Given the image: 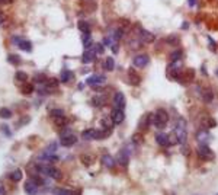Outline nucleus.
<instances>
[{"label":"nucleus","instance_id":"f257e3e1","mask_svg":"<svg viewBox=\"0 0 218 195\" xmlns=\"http://www.w3.org/2000/svg\"><path fill=\"white\" fill-rule=\"evenodd\" d=\"M36 172H39L44 176H48L51 179H55V181H61L63 179V173L58 168H54L50 163H42L39 166H36Z\"/></svg>","mask_w":218,"mask_h":195},{"label":"nucleus","instance_id":"f03ea898","mask_svg":"<svg viewBox=\"0 0 218 195\" xmlns=\"http://www.w3.org/2000/svg\"><path fill=\"white\" fill-rule=\"evenodd\" d=\"M177 138V143L185 146L186 144V140H188V131H186V121L183 118H179V121L176 122V127H175V131Z\"/></svg>","mask_w":218,"mask_h":195},{"label":"nucleus","instance_id":"7ed1b4c3","mask_svg":"<svg viewBox=\"0 0 218 195\" xmlns=\"http://www.w3.org/2000/svg\"><path fill=\"white\" fill-rule=\"evenodd\" d=\"M169 122V114L164 111V109H157L154 115H153V124L159 128V130H163Z\"/></svg>","mask_w":218,"mask_h":195},{"label":"nucleus","instance_id":"20e7f679","mask_svg":"<svg viewBox=\"0 0 218 195\" xmlns=\"http://www.w3.org/2000/svg\"><path fill=\"white\" fill-rule=\"evenodd\" d=\"M196 153H198V156L201 157L202 160H207V162L212 160V159H214V156H215V155H214V152H212V150H211L207 144H201V146L198 147Z\"/></svg>","mask_w":218,"mask_h":195},{"label":"nucleus","instance_id":"39448f33","mask_svg":"<svg viewBox=\"0 0 218 195\" xmlns=\"http://www.w3.org/2000/svg\"><path fill=\"white\" fill-rule=\"evenodd\" d=\"M86 83L89 86H92V88H99L103 83H106V76H103V74H93L90 77H87Z\"/></svg>","mask_w":218,"mask_h":195},{"label":"nucleus","instance_id":"423d86ee","mask_svg":"<svg viewBox=\"0 0 218 195\" xmlns=\"http://www.w3.org/2000/svg\"><path fill=\"white\" fill-rule=\"evenodd\" d=\"M148 63H150V58H148L147 54H138L132 58V64L137 69H144V67L148 66Z\"/></svg>","mask_w":218,"mask_h":195},{"label":"nucleus","instance_id":"0eeeda50","mask_svg":"<svg viewBox=\"0 0 218 195\" xmlns=\"http://www.w3.org/2000/svg\"><path fill=\"white\" fill-rule=\"evenodd\" d=\"M111 120L114 121L115 125H121L124 120H125V114H124V109H118L115 108L114 111H112V114H111Z\"/></svg>","mask_w":218,"mask_h":195},{"label":"nucleus","instance_id":"6e6552de","mask_svg":"<svg viewBox=\"0 0 218 195\" xmlns=\"http://www.w3.org/2000/svg\"><path fill=\"white\" fill-rule=\"evenodd\" d=\"M151 124H153V115L144 114L143 117H141L140 122H138V130L140 131H147Z\"/></svg>","mask_w":218,"mask_h":195},{"label":"nucleus","instance_id":"1a4fd4ad","mask_svg":"<svg viewBox=\"0 0 218 195\" xmlns=\"http://www.w3.org/2000/svg\"><path fill=\"white\" fill-rule=\"evenodd\" d=\"M211 140V134L208 133L207 128H202L196 133V141L199 143V144H208Z\"/></svg>","mask_w":218,"mask_h":195},{"label":"nucleus","instance_id":"9d476101","mask_svg":"<svg viewBox=\"0 0 218 195\" xmlns=\"http://www.w3.org/2000/svg\"><path fill=\"white\" fill-rule=\"evenodd\" d=\"M117 162L121 165V166H126L129 163V152L126 149H122L119 150L117 155Z\"/></svg>","mask_w":218,"mask_h":195},{"label":"nucleus","instance_id":"9b49d317","mask_svg":"<svg viewBox=\"0 0 218 195\" xmlns=\"http://www.w3.org/2000/svg\"><path fill=\"white\" fill-rule=\"evenodd\" d=\"M114 106L118 109H124L125 108V96L122 92H117L114 95Z\"/></svg>","mask_w":218,"mask_h":195},{"label":"nucleus","instance_id":"f8f14e48","mask_svg":"<svg viewBox=\"0 0 218 195\" xmlns=\"http://www.w3.org/2000/svg\"><path fill=\"white\" fill-rule=\"evenodd\" d=\"M38 159L44 163H52V162H57V160H58V157L55 156V153H51V152H47V150H45L44 153H41Z\"/></svg>","mask_w":218,"mask_h":195},{"label":"nucleus","instance_id":"ddd939ff","mask_svg":"<svg viewBox=\"0 0 218 195\" xmlns=\"http://www.w3.org/2000/svg\"><path fill=\"white\" fill-rule=\"evenodd\" d=\"M95 58H96V53L93 51V48H87L83 53L82 61H83L84 64H90V63H93V61H95Z\"/></svg>","mask_w":218,"mask_h":195},{"label":"nucleus","instance_id":"4468645a","mask_svg":"<svg viewBox=\"0 0 218 195\" xmlns=\"http://www.w3.org/2000/svg\"><path fill=\"white\" fill-rule=\"evenodd\" d=\"M23 189L28 195H36L38 194V185L35 184L34 181H26L25 185H23Z\"/></svg>","mask_w":218,"mask_h":195},{"label":"nucleus","instance_id":"2eb2a0df","mask_svg":"<svg viewBox=\"0 0 218 195\" xmlns=\"http://www.w3.org/2000/svg\"><path fill=\"white\" fill-rule=\"evenodd\" d=\"M156 141L157 144L161 147H170V143H169V136L164 134V133H156Z\"/></svg>","mask_w":218,"mask_h":195},{"label":"nucleus","instance_id":"dca6fc26","mask_svg":"<svg viewBox=\"0 0 218 195\" xmlns=\"http://www.w3.org/2000/svg\"><path fill=\"white\" fill-rule=\"evenodd\" d=\"M140 40L145 42V44H153L154 40H156V37H154V34L148 32V31H145V29H141L140 31Z\"/></svg>","mask_w":218,"mask_h":195},{"label":"nucleus","instance_id":"f3484780","mask_svg":"<svg viewBox=\"0 0 218 195\" xmlns=\"http://www.w3.org/2000/svg\"><path fill=\"white\" fill-rule=\"evenodd\" d=\"M101 160H102V165L105 168H108V169H114L115 163H117V160L114 159V156H111V155H103Z\"/></svg>","mask_w":218,"mask_h":195},{"label":"nucleus","instance_id":"a211bd4d","mask_svg":"<svg viewBox=\"0 0 218 195\" xmlns=\"http://www.w3.org/2000/svg\"><path fill=\"white\" fill-rule=\"evenodd\" d=\"M76 141H77V137H76L74 134H68L66 137H61V144L64 147H71L76 144Z\"/></svg>","mask_w":218,"mask_h":195},{"label":"nucleus","instance_id":"6ab92c4d","mask_svg":"<svg viewBox=\"0 0 218 195\" xmlns=\"http://www.w3.org/2000/svg\"><path fill=\"white\" fill-rule=\"evenodd\" d=\"M96 136H98V130H95V128H89L82 133V137L84 140H96Z\"/></svg>","mask_w":218,"mask_h":195},{"label":"nucleus","instance_id":"aec40b11","mask_svg":"<svg viewBox=\"0 0 218 195\" xmlns=\"http://www.w3.org/2000/svg\"><path fill=\"white\" fill-rule=\"evenodd\" d=\"M212 99H214V92H212L210 88L202 90V101H204V102L210 104V102H212Z\"/></svg>","mask_w":218,"mask_h":195},{"label":"nucleus","instance_id":"412c9836","mask_svg":"<svg viewBox=\"0 0 218 195\" xmlns=\"http://www.w3.org/2000/svg\"><path fill=\"white\" fill-rule=\"evenodd\" d=\"M17 47L20 50H23V51H26V53H31V50H32V44L29 42L28 40H19V42H17Z\"/></svg>","mask_w":218,"mask_h":195},{"label":"nucleus","instance_id":"4be33fe9","mask_svg":"<svg viewBox=\"0 0 218 195\" xmlns=\"http://www.w3.org/2000/svg\"><path fill=\"white\" fill-rule=\"evenodd\" d=\"M128 80H129V83H131V85H134V86H137V85L140 83V77L135 74V72L132 70V69H129V70H128Z\"/></svg>","mask_w":218,"mask_h":195},{"label":"nucleus","instance_id":"5701e85b","mask_svg":"<svg viewBox=\"0 0 218 195\" xmlns=\"http://www.w3.org/2000/svg\"><path fill=\"white\" fill-rule=\"evenodd\" d=\"M92 104L95 106H103L106 104V98L102 96V95H96V96L92 98Z\"/></svg>","mask_w":218,"mask_h":195},{"label":"nucleus","instance_id":"b1692460","mask_svg":"<svg viewBox=\"0 0 218 195\" xmlns=\"http://www.w3.org/2000/svg\"><path fill=\"white\" fill-rule=\"evenodd\" d=\"M77 28L83 34H90V25L87 24L86 21H79L77 22Z\"/></svg>","mask_w":218,"mask_h":195},{"label":"nucleus","instance_id":"393cba45","mask_svg":"<svg viewBox=\"0 0 218 195\" xmlns=\"http://www.w3.org/2000/svg\"><path fill=\"white\" fill-rule=\"evenodd\" d=\"M60 79H61L63 83H67V82H70L71 79H73V72H71V70H63Z\"/></svg>","mask_w":218,"mask_h":195},{"label":"nucleus","instance_id":"a878e982","mask_svg":"<svg viewBox=\"0 0 218 195\" xmlns=\"http://www.w3.org/2000/svg\"><path fill=\"white\" fill-rule=\"evenodd\" d=\"M82 44H83V47L86 50L89 48V47L92 45V35H90V34H83V37H82Z\"/></svg>","mask_w":218,"mask_h":195},{"label":"nucleus","instance_id":"bb28decb","mask_svg":"<svg viewBox=\"0 0 218 195\" xmlns=\"http://www.w3.org/2000/svg\"><path fill=\"white\" fill-rule=\"evenodd\" d=\"M101 125L103 130H111L112 128V125H114V121L111 120V118H102L101 120Z\"/></svg>","mask_w":218,"mask_h":195},{"label":"nucleus","instance_id":"cd10ccee","mask_svg":"<svg viewBox=\"0 0 218 195\" xmlns=\"http://www.w3.org/2000/svg\"><path fill=\"white\" fill-rule=\"evenodd\" d=\"M22 176H23V173H22L20 169H16V171H13L10 173V179H12L13 182H19V181L22 179Z\"/></svg>","mask_w":218,"mask_h":195},{"label":"nucleus","instance_id":"c85d7f7f","mask_svg":"<svg viewBox=\"0 0 218 195\" xmlns=\"http://www.w3.org/2000/svg\"><path fill=\"white\" fill-rule=\"evenodd\" d=\"M115 69V60L112 57H108L105 60V70H108V72H112Z\"/></svg>","mask_w":218,"mask_h":195},{"label":"nucleus","instance_id":"c756f323","mask_svg":"<svg viewBox=\"0 0 218 195\" xmlns=\"http://www.w3.org/2000/svg\"><path fill=\"white\" fill-rule=\"evenodd\" d=\"M170 58H172V61H179V60H182V58H183V51H182V50H175V51L172 53Z\"/></svg>","mask_w":218,"mask_h":195},{"label":"nucleus","instance_id":"7c9ffc66","mask_svg":"<svg viewBox=\"0 0 218 195\" xmlns=\"http://www.w3.org/2000/svg\"><path fill=\"white\" fill-rule=\"evenodd\" d=\"M8 61L10 63V64H13V66H17V64H20V57L19 56H16V54H9L8 56Z\"/></svg>","mask_w":218,"mask_h":195},{"label":"nucleus","instance_id":"2f4dec72","mask_svg":"<svg viewBox=\"0 0 218 195\" xmlns=\"http://www.w3.org/2000/svg\"><path fill=\"white\" fill-rule=\"evenodd\" d=\"M57 86H58V80H57V79H54V77H51V79H47V80H45V88L55 89Z\"/></svg>","mask_w":218,"mask_h":195},{"label":"nucleus","instance_id":"473e14b6","mask_svg":"<svg viewBox=\"0 0 218 195\" xmlns=\"http://www.w3.org/2000/svg\"><path fill=\"white\" fill-rule=\"evenodd\" d=\"M12 117V111L9 108H0V118L2 120H9Z\"/></svg>","mask_w":218,"mask_h":195},{"label":"nucleus","instance_id":"72a5a7b5","mask_svg":"<svg viewBox=\"0 0 218 195\" xmlns=\"http://www.w3.org/2000/svg\"><path fill=\"white\" fill-rule=\"evenodd\" d=\"M52 194L54 195H73L71 194V191L63 189V188H55V189H52Z\"/></svg>","mask_w":218,"mask_h":195},{"label":"nucleus","instance_id":"f704fd0d","mask_svg":"<svg viewBox=\"0 0 218 195\" xmlns=\"http://www.w3.org/2000/svg\"><path fill=\"white\" fill-rule=\"evenodd\" d=\"M141 42H143V41L140 40V37H138V38H132V40H131V48L138 50L140 47H141Z\"/></svg>","mask_w":218,"mask_h":195},{"label":"nucleus","instance_id":"c9c22d12","mask_svg":"<svg viewBox=\"0 0 218 195\" xmlns=\"http://www.w3.org/2000/svg\"><path fill=\"white\" fill-rule=\"evenodd\" d=\"M93 51L96 53V54H103V51H105V47L102 45L101 42H98V44H93Z\"/></svg>","mask_w":218,"mask_h":195},{"label":"nucleus","instance_id":"e433bc0d","mask_svg":"<svg viewBox=\"0 0 218 195\" xmlns=\"http://www.w3.org/2000/svg\"><path fill=\"white\" fill-rule=\"evenodd\" d=\"M167 44H170V45H177L180 41H179V37H176V35H170V37H167Z\"/></svg>","mask_w":218,"mask_h":195},{"label":"nucleus","instance_id":"4c0bfd02","mask_svg":"<svg viewBox=\"0 0 218 195\" xmlns=\"http://www.w3.org/2000/svg\"><path fill=\"white\" fill-rule=\"evenodd\" d=\"M16 80L26 82V80H28V74H26L25 72H16Z\"/></svg>","mask_w":218,"mask_h":195},{"label":"nucleus","instance_id":"58836bf2","mask_svg":"<svg viewBox=\"0 0 218 195\" xmlns=\"http://www.w3.org/2000/svg\"><path fill=\"white\" fill-rule=\"evenodd\" d=\"M51 115L52 117H55V118H61V117H64V111L63 109H51Z\"/></svg>","mask_w":218,"mask_h":195},{"label":"nucleus","instance_id":"ea45409f","mask_svg":"<svg viewBox=\"0 0 218 195\" xmlns=\"http://www.w3.org/2000/svg\"><path fill=\"white\" fill-rule=\"evenodd\" d=\"M32 92H34V86H32V85H25V86H22V93L28 95V93H32Z\"/></svg>","mask_w":218,"mask_h":195},{"label":"nucleus","instance_id":"a19ab883","mask_svg":"<svg viewBox=\"0 0 218 195\" xmlns=\"http://www.w3.org/2000/svg\"><path fill=\"white\" fill-rule=\"evenodd\" d=\"M0 130L3 131V134H5V136H8V137H10V136H12V133H10V128H9L6 124H2V125H0Z\"/></svg>","mask_w":218,"mask_h":195},{"label":"nucleus","instance_id":"79ce46f5","mask_svg":"<svg viewBox=\"0 0 218 195\" xmlns=\"http://www.w3.org/2000/svg\"><path fill=\"white\" fill-rule=\"evenodd\" d=\"M55 125H57V127H64V125H67L66 118H64V117H61V118H55Z\"/></svg>","mask_w":218,"mask_h":195},{"label":"nucleus","instance_id":"37998d69","mask_svg":"<svg viewBox=\"0 0 218 195\" xmlns=\"http://www.w3.org/2000/svg\"><path fill=\"white\" fill-rule=\"evenodd\" d=\"M57 150V143H51V146L47 147V152H51V153H54Z\"/></svg>","mask_w":218,"mask_h":195},{"label":"nucleus","instance_id":"c03bdc74","mask_svg":"<svg viewBox=\"0 0 218 195\" xmlns=\"http://www.w3.org/2000/svg\"><path fill=\"white\" fill-rule=\"evenodd\" d=\"M111 48H112V51H114V54H117V53H118V48H119V47H118V42H117V41H114V42H112Z\"/></svg>","mask_w":218,"mask_h":195},{"label":"nucleus","instance_id":"a18cd8bd","mask_svg":"<svg viewBox=\"0 0 218 195\" xmlns=\"http://www.w3.org/2000/svg\"><path fill=\"white\" fill-rule=\"evenodd\" d=\"M35 80H36V82H44V80H47V77H45L44 74H41V76H36V77H35Z\"/></svg>","mask_w":218,"mask_h":195},{"label":"nucleus","instance_id":"49530a36","mask_svg":"<svg viewBox=\"0 0 218 195\" xmlns=\"http://www.w3.org/2000/svg\"><path fill=\"white\" fill-rule=\"evenodd\" d=\"M0 195H6V188L3 185H0Z\"/></svg>","mask_w":218,"mask_h":195},{"label":"nucleus","instance_id":"de8ad7c7","mask_svg":"<svg viewBox=\"0 0 218 195\" xmlns=\"http://www.w3.org/2000/svg\"><path fill=\"white\" fill-rule=\"evenodd\" d=\"M182 29H185V31L189 29V24H188V22H183V24H182Z\"/></svg>","mask_w":218,"mask_h":195},{"label":"nucleus","instance_id":"09e8293b","mask_svg":"<svg viewBox=\"0 0 218 195\" xmlns=\"http://www.w3.org/2000/svg\"><path fill=\"white\" fill-rule=\"evenodd\" d=\"M188 3H189V6H191V8H193V6L196 5V0H188Z\"/></svg>","mask_w":218,"mask_h":195},{"label":"nucleus","instance_id":"8fccbe9b","mask_svg":"<svg viewBox=\"0 0 218 195\" xmlns=\"http://www.w3.org/2000/svg\"><path fill=\"white\" fill-rule=\"evenodd\" d=\"M215 74H217V77H218V70H217V72H215Z\"/></svg>","mask_w":218,"mask_h":195},{"label":"nucleus","instance_id":"3c124183","mask_svg":"<svg viewBox=\"0 0 218 195\" xmlns=\"http://www.w3.org/2000/svg\"><path fill=\"white\" fill-rule=\"evenodd\" d=\"M3 2H5V0H0V3H3Z\"/></svg>","mask_w":218,"mask_h":195},{"label":"nucleus","instance_id":"603ef678","mask_svg":"<svg viewBox=\"0 0 218 195\" xmlns=\"http://www.w3.org/2000/svg\"><path fill=\"white\" fill-rule=\"evenodd\" d=\"M217 195H218V194H217Z\"/></svg>","mask_w":218,"mask_h":195}]
</instances>
